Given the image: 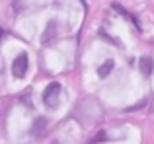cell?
I'll use <instances>...</instances> for the list:
<instances>
[{
	"label": "cell",
	"mask_w": 154,
	"mask_h": 144,
	"mask_svg": "<svg viewBox=\"0 0 154 144\" xmlns=\"http://www.w3.org/2000/svg\"><path fill=\"white\" fill-rule=\"evenodd\" d=\"M59 94H60V84L59 82H51L49 86L43 90V103L47 107H55L59 103Z\"/></svg>",
	"instance_id": "obj_1"
},
{
	"label": "cell",
	"mask_w": 154,
	"mask_h": 144,
	"mask_svg": "<svg viewBox=\"0 0 154 144\" xmlns=\"http://www.w3.org/2000/svg\"><path fill=\"white\" fill-rule=\"evenodd\" d=\"M27 68H29V58H27L26 53H20L12 62V74L16 78H23L27 74Z\"/></svg>",
	"instance_id": "obj_2"
},
{
	"label": "cell",
	"mask_w": 154,
	"mask_h": 144,
	"mask_svg": "<svg viewBox=\"0 0 154 144\" xmlns=\"http://www.w3.org/2000/svg\"><path fill=\"white\" fill-rule=\"evenodd\" d=\"M139 68H140V72H143V76H150L152 70H154V61H152V57H140Z\"/></svg>",
	"instance_id": "obj_3"
},
{
	"label": "cell",
	"mask_w": 154,
	"mask_h": 144,
	"mask_svg": "<svg viewBox=\"0 0 154 144\" xmlns=\"http://www.w3.org/2000/svg\"><path fill=\"white\" fill-rule=\"evenodd\" d=\"M55 35H57V23L55 22H49V23H47V27H45V31H43L41 41L43 43H49V41L55 39Z\"/></svg>",
	"instance_id": "obj_4"
},
{
	"label": "cell",
	"mask_w": 154,
	"mask_h": 144,
	"mask_svg": "<svg viewBox=\"0 0 154 144\" xmlns=\"http://www.w3.org/2000/svg\"><path fill=\"white\" fill-rule=\"evenodd\" d=\"M113 8H115V10H117V12H119V14H123V16H125V18H127V20H129V22H131V23H133V26H137V27H139V20H137V18H133V16H131V14H129V12H127V10H125V8H123V6H119V4H113Z\"/></svg>",
	"instance_id": "obj_5"
},
{
	"label": "cell",
	"mask_w": 154,
	"mask_h": 144,
	"mask_svg": "<svg viewBox=\"0 0 154 144\" xmlns=\"http://www.w3.org/2000/svg\"><path fill=\"white\" fill-rule=\"evenodd\" d=\"M45 127H47V121H45L43 117H39L37 121H35V125H33V129H31V130H33L35 136H39V134H41L43 130H45Z\"/></svg>",
	"instance_id": "obj_6"
},
{
	"label": "cell",
	"mask_w": 154,
	"mask_h": 144,
	"mask_svg": "<svg viewBox=\"0 0 154 144\" xmlns=\"http://www.w3.org/2000/svg\"><path fill=\"white\" fill-rule=\"evenodd\" d=\"M113 70V61H105L102 66L98 68V74L102 76V78H105V76H109V72Z\"/></svg>",
	"instance_id": "obj_7"
},
{
	"label": "cell",
	"mask_w": 154,
	"mask_h": 144,
	"mask_svg": "<svg viewBox=\"0 0 154 144\" xmlns=\"http://www.w3.org/2000/svg\"><path fill=\"white\" fill-rule=\"evenodd\" d=\"M105 138H107V134H105V130H100L96 136H92L90 140H88V144H98V142H103Z\"/></svg>",
	"instance_id": "obj_8"
},
{
	"label": "cell",
	"mask_w": 154,
	"mask_h": 144,
	"mask_svg": "<svg viewBox=\"0 0 154 144\" xmlns=\"http://www.w3.org/2000/svg\"><path fill=\"white\" fill-rule=\"evenodd\" d=\"M2 33H4V31H2V29H0V39H2Z\"/></svg>",
	"instance_id": "obj_9"
}]
</instances>
